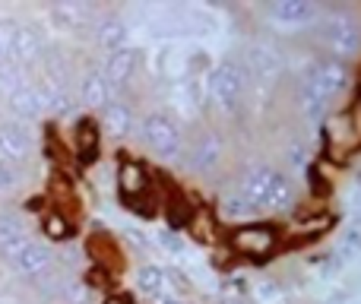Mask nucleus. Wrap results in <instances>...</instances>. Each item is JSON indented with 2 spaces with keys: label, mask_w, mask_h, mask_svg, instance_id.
Wrapping results in <instances>:
<instances>
[{
  "label": "nucleus",
  "mask_w": 361,
  "mask_h": 304,
  "mask_svg": "<svg viewBox=\"0 0 361 304\" xmlns=\"http://www.w3.org/2000/svg\"><path fill=\"white\" fill-rule=\"evenodd\" d=\"M238 193L247 200L250 209L263 212H286L295 203V187L286 171L273 165H254L241 174L238 181Z\"/></svg>",
  "instance_id": "2"
},
{
  "label": "nucleus",
  "mask_w": 361,
  "mask_h": 304,
  "mask_svg": "<svg viewBox=\"0 0 361 304\" xmlns=\"http://www.w3.org/2000/svg\"><path fill=\"white\" fill-rule=\"evenodd\" d=\"M114 95H111V89H108L105 76H102V67H89L86 73L80 76V102L89 111H102Z\"/></svg>",
  "instance_id": "15"
},
{
  "label": "nucleus",
  "mask_w": 361,
  "mask_h": 304,
  "mask_svg": "<svg viewBox=\"0 0 361 304\" xmlns=\"http://www.w3.org/2000/svg\"><path fill=\"white\" fill-rule=\"evenodd\" d=\"M51 23L57 25V29L63 32H76L82 29V25H89V19H92V10H89L86 4H73V0H63V4H54L48 10Z\"/></svg>",
  "instance_id": "19"
},
{
  "label": "nucleus",
  "mask_w": 361,
  "mask_h": 304,
  "mask_svg": "<svg viewBox=\"0 0 361 304\" xmlns=\"http://www.w3.org/2000/svg\"><path fill=\"white\" fill-rule=\"evenodd\" d=\"M133 282H137L140 295H146V298H152L159 304L165 298H171V279L162 267H156V263H143V267L137 269V279Z\"/></svg>",
  "instance_id": "16"
},
{
  "label": "nucleus",
  "mask_w": 361,
  "mask_h": 304,
  "mask_svg": "<svg viewBox=\"0 0 361 304\" xmlns=\"http://www.w3.org/2000/svg\"><path fill=\"white\" fill-rule=\"evenodd\" d=\"M140 57H143V54H140V48H130V44L105 57V63H102V76H105V83H108V89H111V95L130 86V80L137 76Z\"/></svg>",
  "instance_id": "8"
},
{
  "label": "nucleus",
  "mask_w": 361,
  "mask_h": 304,
  "mask_svg": "<svg viewBox=\"0 0 361 304\" xmlns=\"http://www.w3.org/2000/svg\"><path fill=\"white\" fill-rule=\"evenodd\" d=\"M162 304H184V301H178V298H165Z\"/></svg>",
  "instance_id": "26"
},
{
  "label": "nucleus",
  "mask_w": 361,
  "mask_h": 304,
  "mask_svg": "<svg viewBox=\"0 0 361 304\" xmlns=\"http://www.w3.org/2000/svg\"><path fill=\"white\" fill-rule=\"evenodd\" d=\"M267 16L273 19L279 29H311L324 19V6L311 4V0H276L267 6Z\"/></svg>",
  "instance_id": "7"
},
{
  "label": "nucleus",
  "mask_w": 361,
  "mask_h": 304,
  "mask_svg": "<svg viewBox=\"0 0 361 304\" xmlns=\"http://www.w3.org/2000/svg\"><path fill=\"white\" fill-rule=\"evenodd\" d=\"M127 38H130V29H127V23L121 16H102L95 19V44H99L102 51H108V54H114V51L127 48Z\"/></svg>",
  "instance_id": "17"
},
{
  "label": "nucleus",
  "mask_w": 361,
  "mask_h": 304,
  "mask_svg": "<svg viewBox=\"0 0 361 304\" xmlns=\"http://www.w3.org/2000/svg\"><path fill=\"white\" fill-rule=\"evenodd\" d=\"M102 130L111 140H127L133 130H137V114H133V105L124 99H111L105 108H102Z\"/></svg>",
  "instance_id": "12"
},
{
  "label": "nucleus",
  "mask_w": 361,
  "mask_h": 304,
  "mask_svg": "<svg viewBox=\"0 0 361 304\" xmlns=\"http://www.w3.org/2000/svg\"><path fill=\"white\" fill-rule=\"evenodd\" d=\"M222 212H225V216H231V219H235V216H247V212H254V209H250V206H247V200H244L241 197V193H231V197H225L222 200Z\"/></svg>",
  "instance_id": "23"
},
{
  "label": "nucleus",
  "mask_w": 361,
  "mask_h": 304,
  "mask_svg": "<svg viewBox=\"0 0 361 304\" xmlns=\"http://www.w3.org/2000/svg\"><path fill=\"white\" fill-rule=\"evenodd\" d=\"M225 155V143H222V133L216 127H200L197 133L190 137V143H184V165L190 168L193 174H212L219 168Z\"/></svg>",
  "instance_id": "6"
},
{
  "label": "nucleus",
  "mask_w": 361,
  "mask_h": 304,
  "mask_svg": "<svg viewBox=\"0 0 361 304\" xmlns=\"http://www.w3.org/2000/svg\"><path fill=\"white\" fill-rule=\"evenodd\" d=\"M317 38L333 54V61L345 63L361 54V19L349 10L324 13V19L317 23Z\"/></svg>",
  "instance_id": "3"
},
{
  "label": "nucleus",
  "mask_w": 361,
  "mask_h": 304,
  "mask_svg": "<svg viewBox=\"0 0 361 304\" xmlns=\"http://www.w3.org/2000/svg\"><path fill=\"white\" fill-rule=\"evenodd\" d=\"M244 89H247V76L241 61H235L231 54L209 70V102L216 105V111L235 114L244 102Z\"/></svg>",
  "instance_id": "5"
},
{
  "label": "nucleus",
  "mask_w": 361,
  "mask_h": 304,
  "mask_svg": "<svg viewBox=\"0 0 361 304\" xmlns=\"http://www.w3.org/2000/svg\"><path fill=\"white\" fill-rule=\"evenodd\" d=\"M105 304H127V301H124V298H108Z\"/></svg>",
  "instance_id": "25"
},
{
  "label": "nucleus",
  "mask_w": 361,
  "mask_h": 304,
  "mask_svg": "<svg viewBox=\"0 0 361 304\" xmlns=\"http://www.w3.org/2000/svg\"><path fill=\"white\" fill-rule=\"evenodd\" d=\"M29 244H32V235L23 229V222H19L16 216H10V212H4V216H0V257L13 260V257H16L19 250H25Z\"/></svg>",
  "instance_id": "18"
},
{
  "label": "nucleus",
  "mask_w": 361,
  "mask_h": 304,
  "mask_svg": "<svg viewBox=\"0 0 361 304\" xmlns=\"http://www.w3.org/2000/svg\"><path fill=\"white\" fill-rule=\"evenodd\" d=\"M118 190L124 197H143L149 190V171L140 162H124L118 171Z\"/></svg>",
  "instance_id": "20"
},
{
  "label": "nucleus",
  "mask_w": 361,
  "mask_h": 304,
  "mask_svg": "<svg viewBox=\"0 0 361 304\" xmlns=\"http://www.w3.org/2000/svg\"><path fill=\"white\" fill-rule=\"evenodd\" d=\"M42 225H44V235H48L51 241H63V238L70 235V222L61 216V212H48Z\"/></svg>",
  "instance_id": "22"
},
{
  "label": "nucleus",
  "mask_w": 361,
  "mask_h": 304,
  "mask_svg": "<svg viewBox=\"0 0 361 304\" xmlns=\"http://www.w3.org/2000/svg\"><path fill=\"white\" fill-rule=\"evenodd\" d=\"M352 86V73L345 63L333 61V57H324V61L311 63L307 70L305 83H301V95H298V105L301 114L311 127H317L320 121L326 118V111L333 108V102Z\"/></svg>",
  "instance_id": "1"
},
{
  "label": "nucleus",
  "mask_w": 361,
  "mask_h": 304,
  "mask_svg": "<svg viewBox=\"0 0 361 304\" xmlns=\"http://www.w3.org/2000/svg\"><path fill=\"white\" fill-rule=\"evenodd\" d=\"M29 155H32V137L25 130V124L4 121L0 124V162L19 168L23 162H29Z\"/></svg>",
  "instance_id": "10"
},
{
  "label": "nucleus",
  "mask_w": 361,
  "mask_h": 304,
  "mask_svg": "<svg viewBox=\"0 0 361 304\" xmlns=\"http://www.w3.org/2000/svg\"><path fill=\"white\" fill-rule=\"evenodd\" d=\"M10 263V269L19 276V279H38V276H44L51 269V263H54V257H51V250L44 248V244L32 241L25 250H19Z\"/></svg>",
  "instance_id": "13"
},
{
  "label": "nucleus",
  "mask_w": 361,
  "mask_h": 304,
  "mask_svg": "<svg viewBox=\"0 0 361 304\" xmlns=\"http://www.w3.org/2000/svg\"><path fill=\"white\" fill-rule=\"evenodd\" d=\"M276 244H279V238L269 225H241L231 231V248L244 257H269Z\"/></svg>",
  "instance_id": "9"
},
{
  "label": "nucleus",
  "mask_w": 361,
  "mask_h": 304,
  "mask_svg": "<svg viewBox=\"0 0 361 304\" xmlns=\"http://www.w3.org/2000/svg\"><path fill=\"white\" fill-rule=\"evenodd\" d=\"M143 146L156 155L159 162H180L184 155V133L175 124V118H169L165 111H146L137 124Z\"/></svg>",
  "instance_id": "4"
},
{
  "label": "nucleus",
  "mask_w": 361,
  "mask_h": 304,
  "mask_svg": "<svg viewBox=\"0 0 361 304\" xmlns=\"http://www.w3.org/2000/svg\"><path fill=\"white\" fill-rule=\"evenodd\" d=\"M44 57V42H42V32L29 23H16L13 29V44H10V61L19 63V67H32Z\"/></svg>",
  "instance_id": "11"
},
{
  "label": "nucleus",
  "mask_w": 361,
  "mask_h": 304,
  "mask_svg": "<svg viewBox=\"0 0 361 304\" xmlns=\"http://www.w3.org/2000/svg\"><path fill=\"white\" fill-rule=\"evenodd\" d=\"M16 184H19V168L0 162V193H10Z\"/></svg>",
  "instance_id": "24"
},
{
  "label": "nucleus",
  "mask_w": 361,
  "mask_h": 304,
  "mask_svg": "<svg viewBox=\"0 0 361 304\" xmlns=\"http://www.w3.org/2000/svg\"><path fill=\"white\" fill-rule=\"evenodd\" d=\"M6 105H10L13 118H16L19 124H25V121H38L44 114V102H42V92H38L35 83H25V86H19L16 92L6 99Z\"/></svg>",
  "instance_id": "14"
},
{
  "label": "nucleus",
  "mask_w": 361,
  "mask_h": 304,
  "mask_svg": "<svg viewBox=\"0 0 361 304\" xmlns=\"http://www.w3.org/2000/svg\"><path fill=\"white\" fill-rule=\"evenodd\" d=\"M76 146H80L82 159H89V162L95 159V152H99V127L92 121H80V127H76Z\"/></svg>",
  "instance_id": "21"
}]
</instances>
